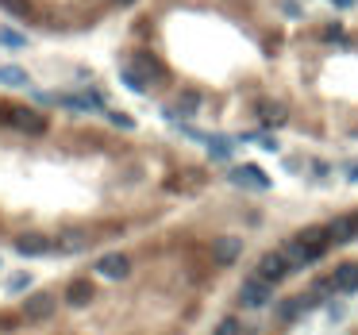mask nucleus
<instances>
[{"mask_svg": "<svg viewBox=\"0 0 358 335\" xmlns=\"http://www.w3.org/2000/svg\"><path fill=\"white\" fill-rule=\"evenodd\" d=\"M31 101L39 104V108H50V104H58V92H42V89H35V92H31Z\"/></svg>", "mask_w": 358, "mask_h": 335, "instance_id": "23", "label": "nucleus"}, {"mask_svg": "<svg viewBox=\"0 0 358 335\" xmlns=\"http://www.w3.org/2000/svg\"><path fill=\"white\" fill-rule=\"evenodd\" d=\"M54 297L50 293H35V297H27L24 304H19V312H24V320H47V316H54Z\"/></svg>", "mask_w": 358, "mask_h": 335, "instance_id": "11", "label": "nucleus"}, {"mask_svg": "<svg viewBox=\"0 0 358 335\" xmlns=\"http://www.w3.org/2000/svg\"><path fill=\"white\" fill-rule=\"evenodd\" d=\"M177 112H181V116H197V112H200V97H197V92H185L181 101H177Z\"/></svg>", "mask_w": 358, "mask_h": 335, "instance_id": "20", "label": "nucleus"}, {"mask_svg": "<svg viewBox=\"0 0 358 335\" xmlns=\"http://www.w3.org/2000/svg\"><path fill=\"white\" fill-rule=\"evenodd\" d=\"M243 142H259L262 151H277V139H274V135H266V131H247V135H243Z\"/></svg>", "mask_w": 358, "mask_h": 335, "instance_id": "19", "label": "nucleus"}, {"mask_svg": "<svg viewBox=\"0 0 358 335\" xmlns=\"http://www.w3.org/2000/svg\"><path fill=\"white\" fill-rule=\"evenodd\" d=\"M97 274L108 277V281H124V277L131 274V259H127L124 251H112V254H104V259L97 262Z\"/></svg>", "mask_w": 358, "mask_h": 335, "instance_id": "8", "label": "nucleus"}, {"mask_svg": "<svg viewBox=\"0 0 358 335\" xmlns=\"http://www.w3.org/2000/svg\"><path fill=\"white\" fill-rule=\"evenodd\" d=\"M27 285H31V277H27V274H16V277H8V293H24Z\"/></svg>", "mask_w": 358, "mask_h": 335, "instance_id": "24", "label": "nucleus"}, {"mask_svg": "<svg viewBox=\"0 0 358 335\" xmlns=\"http://www.w3.org/2000/svg\"><path fill=\"white\" fill-rule=\"evenodd\" d=\"M227 181H231L235 189H247V193H266L270 189V174L259 166H231L227 170Z\"/></svg>", "mask_w": 358, "mask_h": 335, "instance_id": "1", "label": "nucleus"}, {"mask_svg": "<svg viewBox=\"0 0 358 335\" xmlns=\"http://www.w3.org/2000/svg\"><path fill=\"white\" fill-rule=\"evenodd\" d=\"M0 47H8V51H24V47H27V39L16 31V27H8V24H4V27H0Z\"/></svg>", "mask_w": 358, "mask_h": 335, "instance_id": "18", "label": "nucleus"}, {"mask_svg": "<svg viewBox=\"0 0 358 335\" xmlns=\"http://www.w3.org/2000/svg\"><path fill=\"white\" fill-rule=\"evenodd\" d=\"M347 177H350V181H358V162H355V166H347Z\"/></svg>", "mask_w": 358, "mask_h": 335, "instance_id": "29", "label": "nucleus"}, {"mask_svg": "<svg viewBox=\"0 0 358 335\" xmlns=\"http://www.w3.org/2000/svg\"><path fill=\"white\" fill-rule=\"evenodd\" d=\"M316 297L312 293H297V297H285L282 304H277V320H282V324H297V320H304L309 316L312 309H316Z\"/></svg>", "mask_w": 358, "mask_h": 335, "instance_id": "3", "label": "nucleus"}, {"mask_svg": "<svg viewBox=\"0 0 358 335\" xmlns=\"http://www.w3.org/2000/svg\"><path fill=\"white\" fill-rule=\"evenodd\" d=\"M0 85H8V89H27L31 77H27L24 66H0Z\"/></svg>", "mask_w": 358, "mask_h": 335, "instance_id": "15", "label": "nucleus"}, {"mask_svg": "<svg viewBox=\"0 0 358 335\" xmlns=\"http://www.w3.org/2000/svg\"><path fill=\"white\" fill-rule=\"evenodd\" d=\"M66 297H70V304H77V309H81V304H89V301H92V285L77 277V281H70Z\"/></svg>", "mask_w": 358, "mask_h": 335, "instance_id": "17", "label": "nucleus"}, {"mask_svg": "<svg viewBox=\"0 0 358 335\" xmlns=\"http://www.w3.org/2000/svg\"><path fill=\"white\" fill-rule=\"evenodd\" d=\"M270 293H274V285L250 274L247 281L239 285V304L243 309H262V304H270Z\"/></svg>", "mask_w": 358, "mask_h": 335, "instance_id": "4", "label": "nucleus"}, {"mask_svg": "<svg viewBox=\"0 0 358 335\" xmlns=\"http://www.w3.org/2000/svg\"><path fill=\"white\" fill-rule=\"evenodd\" d=\"M239 254H243V239H235V235H224V239H216V243H212V259H216L220 266L235 262Z\"/></svg>", "mask_w": 358, "mask_h": 335, "instance_id": "12", "label": "nucleus"}, {"mask_svg": "<svg viewBox=\"0 0 358 335\" xmlns=\"http://www.w3.org/2000/svg\"><path fill=\"white\" fill-rule=\"evenodd\" d=\"M212 335H243V332H239V320H235V316H224V320L216 324V332H212Z\"/></svg>", "mask_w": 358, "mask_h": 335, "instance_id": "22", "label": "nucleus"}, {"mask_svg": "<svg viewBox=\"0 0 358 335\" xmlns=\"http://www.w3.org/2000/svg\"><path fill=\"white\" fill-rule=\"evenodd\" d=\"M120 81H124L131 92H147L150 89V77L143 74L139 66H124V70H120Z\"/></svg>", "mask_w": 358, "mask_h": 335, "instance_id": "14", "label": "nucleus"}, {"mask_svg": "<svg viewBox=\"0 0 358 335\" xmlns=\"http://www.w3.org/2000/svg\"><path fill=\"white\" fill-rule=\"evenodd\" d=\"M282 251H285V259H289V266H293V270L316 266V262L324 259V251H316V247H309V243H300L297 235H293V239H285Z\"/></svg>", "mask_w": 358, "mask_h": 335, "instance_id": "5", "label": "nucleus"}, {"mask_svg": "<svg viewBox=\"0 0 358 335\" xmlns=\"http://www.w3.org/2000/svg\"><path fill=\"white\" fill-rule=\"evenodd\" d=\"M104 120H108L112 127H120V131H131V127H135L131 116H124V112H112V108H104Z\"/></svg>", "mask_w": 358, "mask_h": 335, "instance_id": "21", "label": "nucleus"}, {"mask_svg": "<svg viewBox=\"0 0 358 335\" xmlns=\"http://www.w3.org/2000/svg\"><path fill=\"white\" fill-rule=\"evenodd\" d=\"M16 254H24V259H39V254H62V251H58L54 239H42V235H19Z\"/></svg>", "mask_w": 358, "mask_h": 335, "instance_id": "9", "label": "nucleus"}, {"mask_svg": "<svg viewBox=\"0 0 358 335\" xmlns=\"http://www.w3.org/2000/svg\"><path fill=\"white\" fill-rule=\"evenodd\" d=\"M4 124L19 127L24 135H42V131H47V116H39L35 108H8Z\"/></svg>", "mask_w": 358, "mask_h": 335, "instance_id": "6", "label": "nucleus"}, {"mask_svg": "<svg viewBox=\"0 0 358 335\" xmlns=\"http://www.w3.org/2000/svg\"><path fill=\"white\" fill-rule=\"evenodd\" d=\"M324 39H327V42H343V27H339V24H332V27H327V35H324Z\"/></svg>", "mask_w": 358, "mask_h": 335, "instance_id": "27", "label": "nucleus"}, {"mask_svg": "<svg viewBox=\"0 0 358 335\" xmlns=\"http://www.w3.org/2000/svg\"><path fill=\"white\" fill-rule=\"evenodd\" d=\"M309 170H312V177H316V181H324V177L332 174V166H327V162H312Z\"/></svg>", "mask_w": 358, "mask_h": 335, "instance_id": "26", "label": "nucleus"}, {"mask_svg": "<svg viewBox=\"0 0 358 335\" xmlns=\"http://www.w3.org/2000/svg\"><path fill=\"white\" fill-rule=\"evenodd\" d=\"M209 154L216 162H231L235 158V139H227V135H212V139H209Z\"/></svg>", "mask_w": 358, "mask_h": 335, "instance_id": "13", "label": "nucleus"}, {"mask_svg": "<svg viewBox=\"0 0 358 335\" xmlns=\"http://www.w3.org/2000/svg\"><path fill=\"white\" fill-rule=\"evenodd\" d=\"M254 116H259V124L262 127H270V131H277V127L285 124V120H289V112H285V104H277V101H259L254 104Z\"/></svg>", "mask_w": 358, "mask_h": 335, "instance_id": "10", "label": "nucleus"}, {"mask_svg": "<svg viewBox=\"0 0 358 335\" xmlns=\"http://www.w3.org/2000/svg\"><path fill=\"white\" fill-rule=\"evenodd\" d=\"M282 12H285L289 19H300V16H304V8H300V0H285V4H282Z\"/></svg>", "mask_w": 358, "mask_h": 335, "instance_id": "25", "label": "nucleus"}, {"mask_svg": "<svg viewBox=\"0 0 358 335\" xmlns=\"http://www.w3.org/2000/svg\"><path fill=\"white\" fill-rule=\"evenodd\" d=\"M327 239H332V247H347L358 239V216H335L327 220Z\"/></svg>", "mask_w": 358, "mask_h": 335, "instance_id": "7", "label": "nucleus"}, {"mask_svg": "<svg viewBox=\"0 0 358 335\" xmlns=\"http://www.w3.org/2000/svg\"><path fill=\"white\" fill-rule=\"evenodd\" d=\"M332 4H335V8H355L358 0H332Z\"/></svg>", "mask_w": 358, "mask_h": 335, "instance_id": "28", "label": "nucleus"}, {"mask_svg": "<svg viewBox=\"0 0 358 335\" xmlns=\"http://www.w3.org/2000/svg\"><path fill=\"white\" fill-rule=\"evenodd\" d=\"M116 4H120V8H131V4H135V0H116Z\"/></svg>", "mask_w": 358, "mask_h": 335, "instance_id": "30", "label": "nucleus"}, {"mask_svg": "<svg viewBox=\"0 0 358 335\" xmlns=\"http://www.w3.org/2000/svg\"><path fill=\"white\" fill-rule=\"evenodd\" d=\"M58 104L70 112H92V101L89 92H58Z\"/></svg>", "mask_w": 358, "mask_h": 335, "instance_id": "16", "label": "nucleus"}, {"mask_svg": "<svg viewBox=\"0 0 358 335\" xmlns=\"http://www.w3.org/2000/svg\"><path fill=\"white\" fill-rule=\"evenodd\" d=\"M285 274H293V266H289L282 247H277V251H266L259 259V266H254V277H262V281H270V285H277Z\"/></svg>", "mask_w": 358, "mask_h": 335, "instance_id": "2", "label": "nucleus"}]
</instances>
